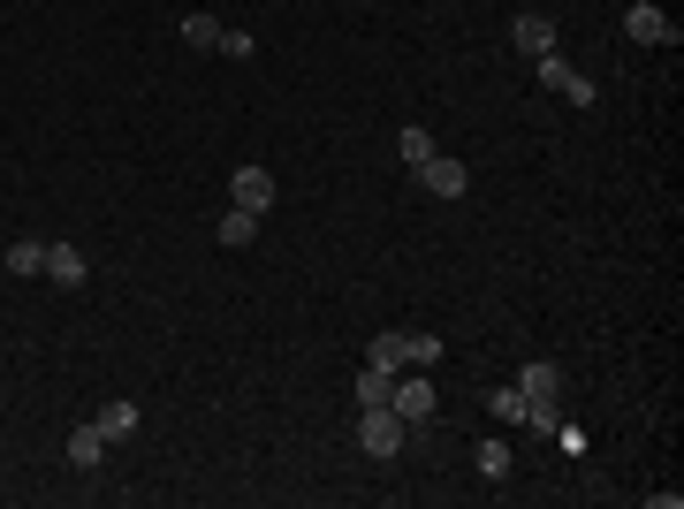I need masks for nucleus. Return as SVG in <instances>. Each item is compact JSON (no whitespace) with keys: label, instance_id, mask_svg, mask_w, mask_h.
I'll return each instance as SVG.
<instances>
[{"label":"nucleus","instance_id":"1","mask_svg":"<svg viewBox=\"0 0 684 509\" xmlns=\"http://www.w3.org/2000/svg\"><path fill=\"white\" fill-rule=\"evenodd\" d=\"M403 441H411V425L395 419L388 403H365V411H358V449H365L373 464H395V457H403Z\"/></svg>","mask_w":684,"mask_h":509},{"label":"nucleus","instance_id":"2","mask_svg":"<svg viewBox=\"0 0 684 509\" xmlns=\"http://www.w3.org/2000/svg\"><path fill=\"white\" fill-rule=\"evenodd\" d=\"M532 77H540L548 91H563L570 107H594V99H600V91H594V77H586V69H570L563 53H532Z\"/></svg>","mask_w":684,"mask_h":509},{"label":"nucleus","instance_id":"3","mask_svg":"<svg viewBox=\"0 0 684 509\" xmlns=\"http://www.w3.org/2000/svg\"><path fill=\"white\" fill-rule=\"evenodd\" d=\"M433 403H441V395H433L427 373H395V388H388V411H395L403 425H427V419H433Z\"/></svg>","mask_w":684,"mask_h":509},{"label":"nucleus","instance_id":"4","mask_svg":"<svg viewBox=\"0 0 684 509\" xmlns=\"http://www.w3.org/2000/svg\"><path fill=\"white\" fill-rule=\"evenodd\" d=\"M274 190H282V183H274V175H266V168H236V175H228V206L258 213V221L274 213Z\"/></svg>","mask_w":684,"mask_h":509},{"label":"nucleus","instance_id":"5","mask_svg":"<svg viewBox=\"0 0 684 509\" xmlns=\"http://www.w3.org/2000/svg\"><path fill=\"white\" fill-rule=\"evenodd\" d=\"M624 39H632V46H670V39H677V23H670V8L639 0V8L624 16Z\"/></svg>","mask_w":684,"mask_h":509},{"label":"nucleus","instance_id":"6","mask_svg":"<svg viewBox=\"0 0 684 509\" xmlns=\"http://www.w3.org/2000/svg\"><path fill=\"white\" fill-rule=\"evenodd\" d=\"M46 282H53V290H85L91 258L77 252V244H46Z\"/></svg>","mask_w":684,"mask_h":509},{"label":"nucleus","instance_id":"7","mask_svg":"<svg viewBox=\"0 0 684 509\" xmlns=\"http://www.w3.org/2000/svg\"><path fill=\"white\" fill-rule=\"evenodd\" d=\"M419 183H427L433 198H465V190H471V175H465V160H449V153H433L427 168H419Z\"/></svg>","mask_w":684,"mask_h":509},{"label":"nucleus","instance_id":"8","mask_svg":"<svg viewBox=\"0 0 684 509\" xmlns=\"http://www.w3.org/2000/svg\"><path fill=\"white\" fill-rule=\"evenodd\" d=\"M510 46H517V53H525V61H532V53H556V23L525 8V16H517V23H510Z\"/></svg>","mask_w":684,"mask_h":509},{"label":"nucleus","instance_id":"9","mask_svg":"<svg viewBox=\"0 0 684 509\" xmlns=\"http://www.w3.org/2000/svg\"><path fill=\"white\" fill-rule=\"evenodd\" d=\"M214 244H228V252H252V244H258V213L228 206V213H221V228H214Z\"/></svg>","mask_w":684,"mask_h":509},{"label":"nucleus","instance_id":"10","mask_svg":"<svg viewBox=\"0 0 684 509\" xmlns=\"http://www.w3.org/2000/svg\"><path fill=\"white\" fill-rule=\"evenodd\" d=\"M221 31H228V23L206 16V8H190V16H183V46H198V53H221Z\"/></svg>","mask_w":684,"mask_h":509},{"label":"nucleus","instance_id":"11","mask_svg":"<svg viewBox=\"0 0 684 509\" xmlns=\"http://www.w3.org/2000/svg\"><path fill=\"white\" fill-rule=\"evenodd\" d=\"M91 425H99V441L115 449V441H129V433H137V403H129V395H123V403H107V411H99V419H91Z\"/></svg>","mask_w":684,"mask_h":509},{"label":"nucleus","instance_id":"12","mask_svg":"<svg viewBox=\"0 0 684 509\" xmlns=\"http://www.w3.org/2000/svg\"><path fill=\"white\" fill-rule=\"evenodd\" d=\"M433 358H441V335H427V327H403V373H427Z\"/></svg>","mask_w":684,"mask_h":509},{"label":"nucleus","instance_id":"13","mask_svg":"<svg viewBox=\"0 0 684 509\" xmlns=\"http://www.w3.org/2000/svg\"><path fill=\"white\" fill-rule=\"evenodd\" d=\"M365 365H381V373H403V327H388V335L365 342Z\"/></svg>","mask_w":684,"mask_h":509},{"label":"nucleus","instance_id":"14","mask_svg":"<svg viewBox=\"0 0 684 509\" xmlns=\"http://www.w3.org/2000/svg\"><path fill=\"white\" fill-rule=\"evenodd\" d=\"M99 457H107L99 425H77V433H69V464H77V471H99Z\"/></svg>","mask_w":684,"mask_h":509},{"label":"nucleus","instance_id":"15","mask_svg":"<svg viewBox=\"0 0 684 509\" xmlns=\"http://www.w3.org/2000/svg\"><path fill=\"white\" fill-rule=\"evenodd\" d=\"M8 274H46V236H16L8 244Z\"/></svg>","mask_w":684,"mask_h":509},{"label":"nucleus","instance_id":"16","mask_svg":"<svg viewBox=\"0 0 684 509\" xmlns=\"http://www.w3.org/2000/svg\"><path fill=\"white\" fill-rule=\"evenodd\" d=\"M395 153H403V168L419 175V168H427V160H433V137H427V129H419V123H403V137H395Z\"/></svg>","mask_w":684,"mask_h":509},{"label":"nucleus","instance_id":"17","mask_svg":"<svg viewBox=\"0 0 684 509\" xmlns=\"http://www.w3.org/2000/svg\"><path fill=\"white\" fill-rule=\"evenodd\" d=\"M471 464H479V479H510L517 449H510V441H479V457H471Z\"/></svg>","mask_w":684,"mask_h":509},{"label":"nucleus","instance_id":"18","mask_svg":"<svg viewBox=\"0 0 684 509\" xmlns=\"http://www.w3.org/2000/svg\"><path fill=\"white\" fill-rule=\"evenodd\" d=\"M487 411H495L502 425H525V395H517V381H502V388H495V395H487Z\"/></svg>","mask_w":684,"mask_h":509},{"label":"nucleus","instance_id":"19","mask_svg":"<svg viewBox=\"0 0 684 509\" xmlns=\"http://www.w3.org/2000/svg\"><path fill=\"white\" fill-rule=\"evenodd\" d=\"M388 388H395V373L365 365V373H358V411H365V403H388Z\"/></svg>","mask_w":684,"mask_h":509},{"label":"nucleus","instance_id":"20","mask_svg":"<svg viewBox=\"0 0 684 509\" xmlns=\"http://www.w3.org/2000/svg\"><path fill=\"white\" fill-rule=\"evenodd\" d=\"M221 61H252V31H221Z\"/></svg>","mask_w":684,"mask_h":509}]
</instances>
